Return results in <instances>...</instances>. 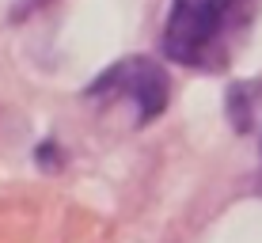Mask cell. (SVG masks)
Returning a JSON list of instances; mask_svg holds the SVG:
<instances>
[{
	"label": "cell",
	"instance_id": "1",
	"mask_svg": "<svg viewBox=\"0 0 262 243\" xmlns=\"http://www.w3.org/2000/svg\"><path fill=\"white\" fill-rule=\"evenodd\" d=\"M239 0H171L164 19V53L179 65H209Z\"/></svg>",
	"mask_w": 262,
	"mask_h": 243
},
{
	"label": "cell",
	"instance_id": "2",
	"mask_svg": "<svg viewBox=\"0 0 262 243\" xmlns=\"http://www.w3.org/2000/svg\"><path fill=\"white\" fill-rule=\"evenodd\" d=\"M167 73L160 61L152 57H122L114 61L111 69H103L92 84H88V99H99V103H125L133 111V122L144 125L156 114H164L167 106Z\"/></svg>",
	"mask_w": 262,
	"mask_h": 243
}]
</instances>
